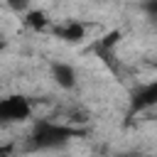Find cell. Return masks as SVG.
Instances as JSON below:
<instances>
[{
    "mask_svg": "<svg viewBox=\"0 0 157 157\" xmlns=\"http://www.w3.org/2000/svg\"><path fill=\"white\" fill-rule=\"evenodd\" d=\"M74 137H78L76 128H69L64 123L54 120H37L27 135V150L29 152H47V150H59L69 145Z\"/></svg>",
    "mask_w": 157,
    "mask_h": 157,
    "instance_id": "cell-1",
    "label": "cell"
},
{
    "mask_svg": "<svg viewBox=\"0 0 157 157\" xmlns=\"http://www.w3.org/2000/svg\"><path fill=\"white\" fill-rule=\"evenodd\" d=\"M32 115V103L20 96V93H12V96H5L0 98V125H7V123H22Z\"/></svg>",
    "mask_w": 157,
    "mask_h": 157,
    "instance_id": "cell-2",
    "label": "cell"
},
{
    "mask_svg": "<svg viewBox=\"0 0 157 157\" xmlns=\"http://www.w3.org/2000/svg\"><path fill=\"white\" fill-rule=\"evenodd\" d=\"M157 105V78L147 81V83H140L137 88L130 91V101H128V115H137V113H145L150 108Z\"/></svg>",
    "mask_w": 157,
    "mask_h": 157,
    "instance_id": "cell-3",
    "label": "cell"
},
{
    "mask_svg": "<svg viewBox=\"0 0 157 157\" xmlns=\"http://www.w3.org/2000/svg\"><path fill=\"white\" fill-rule=\"evenodd\" d=\"M52 78H54V83L59 88L71 91L76 86V69L71 64H66V61H54L52 64Z\"/></svg>",
    "mask_w": 157,
    "mask_h": 157,
    "instance_id": "cell-4",
    "label": "cell"
},
{
    "mask_svg": "<svg viewBox=\"0 0 157 157\" xmlns=\"http://www.w3.org/2000/svg\"><path fill=\"white\" fill-rule=\"evenodd\" d=\"M54 34L64 42H81L86 37V27L78 22V20H66L61 22L59 27H54Z\"/></svg>",
    "mask_w": 157,
    "mask_h": 157,
    "instance_id": "cell-5",
    "label": "cell"
},
{
    "mask_svg": "<svg viewBox=\"0 0 157 157\" xmlns=\"http://www.w3.org/2000/svg\"><path fill=\"white\" fill-rule=\"evenodd\" d=\"M22 22H25V27H29V29H34V32H42V29H47V25H49L47 12H42V10H27Z\"/></svg>",
    "mask_w": 157,
    "mask_h": 157,
    "instance_id": "cell-6",
    "label": "cell"
},
{
    "mask_svg": "<svg viewBox=\"0 0 157 157\" xmlns=\"http://www.w3.org/2000/svg\"><path fill=\"white\" fill-rule=\"evenodd\" d=\"M120 39H123V32H120V29H113V32H108V34L96 44V52H108V49H113Z\"/></svg>",
    "mask_w": 157,
    "mask_h": 157,
    "instance_id": "cell-7",
    "label": "cell"
},
{
    "mask_svg": "<svg viewBox=\"0 0 157 157\" xmlns=\"http://www.w3.org/2000/svg\"><path fill=\"white\" fill-rule=\"evenodd\" d=\"M142 12L157 25V0H145V2H142Z\"/></svg>",
    "mask_w": 157,
    "mask_h": 157,
    "instance_id": "cell-8",
    "label": "cell"
},
{
    "mask_svg": "<svg viewBox=\"0 0 157 157\" xmlns=\"http://www.w3.org/2000/svg\"><path fill=\"white\" fill-rule=\"evenodd\" d=\"M27 5H29V0H7V7L15 12H27Z\"/></svg>",
    "mask_w": 157,
    "mask_h": 157,
    "instance_id": "cell-9",
    "label": "cell"
},
{
    "mask_svg": "<svg viewBox=\"0 0 157 157\" xmlns=\"http://www.w3.org/2000/svg\"><path fill=\"white\" fill-rule=\"evenodd\" d=\"M2 47H5V42H0V49H2Z\"/></svg>",
    "mask_w": 157,
    "mask_h": 157,
    "instance_id": "cell-10",
    "label": "cell"
},
{
    "mask_svg": "<svg viewBox=\"0 0 157 157\" xmlns=\"http://www.w3.org/2000/svg\"><path fill=\"white\" fill-rule=\"evenodd\" d=\"M0 152H2V150H0Z\"/></svg>",
    "mask_w": 157,
    "mask_h": 157,
    "instance_id": "cell-11",
    "label": "cell"
}]
</instances>
